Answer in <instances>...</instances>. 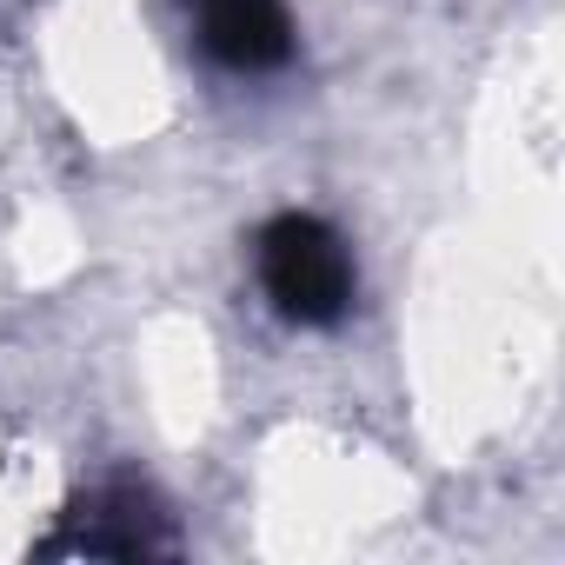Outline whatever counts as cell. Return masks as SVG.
Wrapping results in <instances>:
<instances>
[{"instance_id":"1","label":"cell","mask_w":565,"mask_h":565,"mask_svg":"<svg viewBox=\"0 0 565 565\" xmlns=\"http://www.w3.org/2000/svg\"><path fill=\"white\" fill-rule=\"evenodd\" d=\"M253 266H259L266 300L287 313L294 327H333V320H347L353 287H360L347 239L327 220H313V213L266 220L259 239H253Z\"/></svg>"},{"instance_id":"2","label":"cell","mask_w":565,"mask_h":565,"mask_svg":"<svg viewBox=\"0 0 565 565\" xmlns=\"http://www.w3.org/2000/svg\"><path fill=\"white\" fill-rule=\"evenodd\" d=\"M200 47L233 74H273L294 54V21L279 0H193Z\"/></svg>"},{"instance_id":"3","label":"cell","mask_w":565,"mask_h":565,"mask_svg":"<svg viewBox=\"0 0 565 565\" xmlns=\"http://www.w3.org/2000/svg\"><path fill=\"white\" fill-rule=\"evenodd\" d=\"M87 512H94V525L74 512V519H81V532H67V539H61L67 552H127V558H134V552H147V545H153V539H147V505H140V499H94Z\"/></svg>"}]
</instances>
